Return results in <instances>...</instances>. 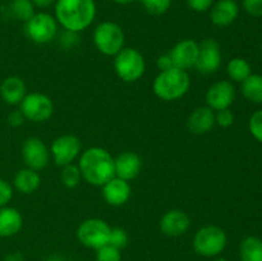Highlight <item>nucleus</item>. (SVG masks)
<instances>
[{
  "label": "nucleus",
  "instance_id": "aec40b11",
  "mask_svg": "<svg viewBox=\"0 0 262 261\" xmlns=\"http://www.w3.org/2000/svg\"><path fill=\"white\" fill-rule=\"evenodd\" d=\"M26 83L22 78L17 76L7 77L0 84V96L7 104H20L26 96Z\"/></svg>",
  "mask_w": 262,
  "mask_h": 261
},
{
  "label": "nucleus",
  "instance_id": "5701e85b",
  "mask_svg": "<svg viewBox=\"0 0 262 261\" xmlns=\"http://www.w3.org/2000/svg\"><path fill=\"white\" fill-rule=\"evenodd\" d=\"M241 261H262V240L258 237L245 238L239 246Z\"/></svg>",
  "mask_w": 262,
  "mask_h": 261
},
{
  "label": "nucleus",
  "instance_id": "9b49d317",
  "mask_svg": "<svg viewBox=\"0 0 262 261\" xmlns=\"http://www.w3.org/2000/svg\"><path fill=\"white\" fill-rule=\"evenodd\" d=\"M50 151L56 165L66 166L79 155L81 141L74 135H63L54 140Z\"/></svg>",
  "mask_w": 262,
  "mask_h": 261
},
{
  "label": "nucleus",
  "instance_id": "79ce46f5",
  "mask_svg": "<svg viewBox=\"0 0 262 261\" xmlns=\"http://www.w3.org/2000/svg\"><path fill=\"white\" fill-rule=\"evenodd\" d=\"M214 261H228V260H225V258H217V260H214Z\"/></svg>",
  "mask_w": 262,
  "mask_h": 261
},
{
  "label": "nucleus",
  "instance_id": "f03ea898",
  "mask_svg": "<svg viewBox=\"0 0 262 261\" xmlns=\"http://www.w3.org/2000/svg\"><path fill=\"white\" fill-rule=\"evenodd\" d=\"M79 170L84 181L92 186H104L115 177L113 156L105 148L91 147L79 159Z\"/></svg>",
  "mask_w": 262,
  "mask_h": 261
},
{
  "label": "nucleus",
  "instance_id": "a878e982",
  "mask_svg": "<svg viewBox=\"0 0 262 261\" xmlns=\"http://www.w3.org/2000/svg\"><path fill=\"white\" fill-rule=\"evenodd\" d=\"M9 13L20 22H27L35 14V5L31 0H12L9 3Z\"/></svg>",
  "mask_w": 262,
  "mask_h": 261
},
{
  "label": "nucleus",
  "instance_id": "4468645a",
  "mask_svg": "<svg viewBox=\"0 0 262 261\" xmlns=\"http://www.w3.org/2000/svg\"><path fill=\"white\" fill-rule=\"evenodd\" d=\"M200 46L193 40L179 41L176 46L170 50L169 56L171 59L174 68L187 71L196 64L199 58Z\"/></svg>",
  "mask_w": 262,
  "mask_h": 261
},
{
  "label": "nucleus",
  "instance_id": "f257e3e1",
  "mask_svg": "<svg viewBox=\"0 0 262 261\" xmlns=\"http://www.w3.org/2000/svg\"><path fill=\"white\" fill-rule=\"evenodd\" d=\"M96 17L95 0H56L55 19L67 31L81 32Z\"/></svg>",
  "mask_w": 262,
  "mask_h": 261
},
{
  "label": "nucleus",
  "instance_id": "4be33fe9",
  "mask_svg": "<svg viewBox=\"0 0 262 261\" xmlns=\"http://www.w3.org/2000/svg\"><path fill=\"white\" fill-rule=\"evenodd\" d=\"M40 182L41 178L37 171L33 170V169L26 168L15 174L13 183H14V187L20 193L28 194L35 192L40 187Z\"/></svg>",
  "mask_w": 262,
  "mask_h": 261
},
{
  "label": "nucleus",
  "instance_id": "20e7f679",
  "mask_svg": "<svg viewBox=\"0 0 262 261\" xmlns=\"http://www.w3.org/2000/svg\"><path fill=\"white\" fill-rule=\"evenodd\" d=\"M114 68L120 79L124 82H136L145 73V59L137 49H122L115 55Z\"/></svg>",
  "mask_w": 262,
  "mask_h": 261
},
{
  "label": "nucleus",
  "instance_id": "bb28decb",
  "mask_svg": "<svg viewBox=\"0 0 262 261\" xmlns=\"http://www.w3.org/2000/svg\"><path fill=\"white\" fill-rule=\"evenodd\" d=\"M82 178L81 170L77 165H73V164H68V165L63 166V170H61L60 179L61 183L64 184L68 188H74L79 184Z\"/></svg>",
  "mask_w": 262,
  "mask_h": 261
},
{
  "label": "nucleus",
  "instance_id": "6ab92c4d",
  "mask_svg": "<svg viewBox=\"0 0 262 261\" xmlns=\"http://www.w3.org/2000/svg\"><path fill=\"white\" fill-rule=\"evenodd\" d=\"M215 124V113L209 106H200L193 110L187 120V127L192 133L196 135H205Z\"/></svg>",
  "mask_w": 262,
  "mask_h": 261
},
{
  "label": "nucleus",
  "instance_id": "412c9836",
  "mask_svg": "<svg viewBox=\"0 0 262 261\" xmlns=\"http://www.w3.org/2000/svg\"><path fill=\"white\" fill-rule=\"evenodd\" d=\"M23 224L20 212L10 206L0 207V237H12L17 234Z\"/></svg>",
  "mask_w": 262,
  "mask_h": 261
},
{
  "label": "nucleus",
  "instance_id": "ddd939ff",
  "mask_svg": "<svg viewBox=\"0 0 262 261\" xmlns=\"http://www.w3.org/2000/svg\"><path fill=\"white\" fill-rule=\"evenodd\" d=\"M235 89L229 81H217L209 87L206 92L207 106L212 110L229 109L234 102Z\"/></svg>",
  "mask_w": 262,
  "mask_h": 261
},
{
  "label": "nucleus",
  "instance_id": "0eeeda50",
  "mask_svg": "<svg viewBox=\"0 0 262 261\" xmlns=\"http://www.w3.org/2000/svg\"><path fill=\"white\" fill-rule=\"evenodd\" d=\"M25 32L33 42L48 44L53 41L58 33V20L49 13H35L25 23Z\"/></svg>",
  "mask_w": 262,
  "mask_h": 261
},
{
  "label": "nucleus",
  "instance_id": "9d476101",
  "mask_svg": "<svg viewBox=\"0 0 262 261\" xmlns=\"http://www.w3.org/2000/svg\"><path fill=\"white\" fill-rule=\"evenodd\" d=\"M199 58L194 64L197 71L202 74H211L216 72L222 66V51L219 42L214 38H205L201 44H199Z\"/></svg>",
  "mask_w": 262,
  "mask_h": 261
},
{
  "label": "nucleus",
  "instance_id": "f3484780",
  "mask_svg": "<svg viewBox=\"0 0 262 261\" xmlns=\"http://www.w3.org/2000/svg\"><path fill=\"white\" fill-rule=\"evenodd\" d=\"M102 196L112 206H122L130 197L129 183L128 181L114 177L102 186Z\"/></svg>",
  "mask_w": 262,
  "mask_h": 261
},
{
  "label": "nucleus",
  "instance_id": "f704fd0d",
  "mask_svg": "<svg viewBox=\"0 0 262 261\" xmlns=\"http://www.w3.org/2000/svg\"><path fill=\"white\" fill-rule=\"evenodd\" d=\"M215 0H187V4L194 12H207V10L211 9V7L214 5Z\"/></svg>",
  "mask_w": 262,
  "mask_h": 261
},
{
  "label": "nucleus",
  "instance_id": "423d86ee",
  "mask_svg": "<svg viewBox=\"0 0 262 261\" xmlns=\"http://www.w3.org/2000/svg\"><path fill=\"white\" fill-rule=\"evenodd\" d=\"M95 46L105 55H117L124 45V33L119 25L102 22L94 31Z\"/></svg>",
  "mask_w": 262,
  "mask_h": 261
},
{
  "label": "nucleus",
  "instance_id": "37998d69",
  "mask_svg": "<svg viewBox=\"0 0 262 261\" xmlns=\"http://www.w3.org/2000/svg\"><path fill=\"white\" fill-rule=\"evenodd\" d=\"M261 50H262V46H261Z\"/></svg>",
  "mask_w": 262,
  "mask_h": 261
},
{
  "label": "nucleus",
  "instance_id": "c756f323",
  "mask_svg": "<svg viewBox=\"0 0 262 261\" xmlns=\"http://www.w3.org/2000/svg\"><path fill=\"white\" fill-rule=\"evenodd\" d=\"M96 251V261H122L120 251L113 246L106 245Z\"/></svg>",
  "mask_w": 262,
  "mask_h": 261
},
{
  "label": "nucleus",
  "instance_id": "b1692460",
  "mask_svg": "<svg viewBox=\"0 0 262 261\" xmlns=\"http://www.w3.org/2000/svg\"><path fill=\"white\" fill-rule=\"evenodd\" d=\"M242 94L248 101L255 104H262V76L251 74L242 82Z\"/></svg>",
  "mask_w": 262,
  "mask_h": 261
},
{
  "label": "nucleus",
  "instance_id": "ea45409f",
  "mask_svg": "<svg viewBox=\"0 0 262 261\" xmlns=\"http://www.w3.org/2000/svg\"><path fill=\"white\" fill-rule=\"evenodd\" d=\"M114 3H117V4H122V5H125V4H129V3H133L135 0H113Z\"/></svg>",
  "mask_w": 262,
  "mask_h": 261
},
{
  "label": "nucleus",
  "instance_id": "6e6552de",
  "mask_svg": "<svg viewBox=\"0 0 262 261\" xmlns=\"http://www.w3.org/2000/svg\"><path fill=\"white\" fill-rule=\"evenodd\" d=\"M110 232H112V228L105 220L94 217V219L84 220L79 225L77 230V237L79 242L86 247L99 250L109 243Z\"/></svg>",
  "mask_w": 262,
  "mask_h": 261
},
{
  "label": "nucleus",
  "instance_id": "f8f14e48",
  "mask_svg": "<svg viewBox=\"0 0 262 261\" xmlns=\"http://www.w3.org/2000/svg\"><path fill=\"white\" fill-rule=\"evenodd\" d=\"M22 156L26 165L33 170H41L49 164V150L37 137H30L22 146Z\"/></svg>",
  "mask_w": 262,
  "mask_h": 261
},
{
  "label": "nucleus",
  "instance_id": "393cba45",
  "mask_svg": "<svg viewBox=\"0 0 262 261\" xmlns=\"http://www.w3.org/2000/svg\"><path fill=\"white\" fill-rule=\"evenodd\" d=\"M228 76L235 82H241L242 83L248 76H251V66L246 59L243 58H233L232 60L228 63L227 67Z\"/></svg>",
  "mask_w": 262,
  "mask_h": 261
},
{
  "label": "nucleus",
  "instance_id": "473e14b6",
  "mask_svg": "<svg viewBox=\"0 0 262 261\" xmlns=\"http://www.w3.org/2000/svg\"><path fill=\"white\" fill-rule=\"evenodd\" d=\"M215 123L223 128H228L234 123V114L229 109H223L215 114Z\"/></svg>",
  "mask_w": 262,
  "mask_h": 261
},
{
  "label": "nucleus",
  "instance_id": "e433bc0d",
  "mask_svg": "<svg viewBox=\"0 0 262 261\" xmlns=\"http://www.w3.org/2000/svg\"><path fill=\"white\" fill-rule=\"evenodd\" d=\"M158 67L159 69H160V72L173 68V63H171V59L170 56H169V54L168 55L160 56V58L158 59Z\"/></svg>",
  "mask_w": 262,
  "mask_h": 261
},
{
  "label": "nucleus",
  "instance_id": "58836bf2",
  "mask_svg": "<svg viewBox=\"0 0 262 261\" xmlns=\"http://www.w3.org/2000/svg\"><path fill=\"white\" fill-rule=\"evenodd\" d=\"M4 261H25V256L20 252H12L5 256Z\"/></svg>",
  "mask_w": 262,
  "mask_h": 261
},
{
  "label": "nucleus",
  "instance_id": "c9c22d12",
  "mask_svg": "<svg viewBox=\"0 0 262 261\" xmlns=\"http://www.w3.org/2000/svg\"><path fill=\"white\" fill-rule=\"evenodd\" d=\"M25 120L26 118L20 110H14V112L10 113L9 117H8V123H9L12 127H20V125L25 123Z\"/></svg>",
  "mask_w": 262,
  "mask_h": 261
},
{
  "label": "nucleus",
  "instance_id": "cd10ccee",
  "mask_svg": "<svg viewBox=\"0 0 262 261\" xmlns=\"http://www.w3.org/2000/svg\"><path fill=\"white\" fill-rule=\"evenodd\" d=\"M146 12L151 15H161L171 7V0H141Z\"/></svg>",
  "mask_w": 262,
  "mask_h": 261
},
{
  "label": "nucleus",
  "instance_id": "39448f33",
  "mask_svg": "<svg viewBox=\"0 0 262 261\" xmlns=\"http://www.w3.org/2000/svg\"><path fill=\"white\" fill-rule=\"evenodd\" d=\"M227 246V234L217 225H206L197 230L193 238V248L199 255L212 257L223 252Z\"/></svg>",
  "mask_w": 262,
  "mask_h": 261
},
{
  "label": "nucleus",
  "instance_id": "4c0bfd02",
  "mask_svg": "<svg viewBox=\"0 0 262 261\" xmlns=\"http://www.w3.org/2000/svg\"><path fill=\"white\" fill-rule=\"evenodd\" d=\"M33 3V5L37 8H48L50 5L55 4L56 0H31Z\"/></svg>",
  "mask_w": 262,
  "mask_h": 261
},
{
  "label": "nucleus",
  "instance_id": "dca6fc26",
  "mask_svg": "<svg viewBox=\"0 0 262 261\" xmlns=\"http://www.w3.org/2000/svg\"><path fill=\"white\" fill-rule=\"evenodd\" d=\"M239 14V7L235 0H219L210 9V19L217 27L230 26Z\"/></svg>",
  "mask_w": 262,
  "mask_h": 261
},
{
  "label": "nucleus",
  "instance_id": "7ed1b4c3",
  "mask_svg": "<svg viewBox=\"0 0 262 261\" xmlns=\"http://www.w3.org/2000/svg\"><path fill=\"white\" fill-rule=\"evenodd\" d=\"M191 79L186 71L170 68L161 71L154 81V92L164 101H174L188 92Z\"/></svg>",
  "mask_w": 262,
  "mask_h": 261
},
{
  "label": "nucleus",
  "instance_id": "a19ab883",
  "mask_svg": "<svg viewBox=\"0 0 262 261\" xmlns=\"http://www.w3.org/2000/svg\"><path fill=\"white\" fill-rule=\"evenodd\" d=\"M48 261H61V260H59V258H50V260Z\"/></svg>",
  "mask_w": 262,
  "mask_h": 261
},
{
  "label": "nucleus",
  "instance_id": "a211bd4d",
  "mask_svg": "<svg viewBox=\"0 0 262 261\" xmlns=\"http://www.w3.org/2000/svg\"><path fill=\"white\" fill-rule=\"evenodd\" d=\"M114 165L115 177L124 179V181H132L140 174L142 160L137 154L125 151V153L118 155L117 159H114Z\"/></svg>",
  "mask_w": 262,
  "mask_h": 261
},
{
  "label": "nucleus",
  "instance_id": "7c9ffc66",
  "mask_svg": "<svg viewBox=\"0 0 262 261\" xmlns=\"http://www.w3.org/2000/svg\"><path fill=\"white\" fill-rule=\"evenodd\" d=\"M250 132L258 142L262 143V109L253 113L251 117L250 123H248Z\"/></svg>",
  "mask_w": 262,
  "mask_h": 261
},
{
  "label": "nucleus",
  "instance_id": "1a4fd4ad",
  "mask_svg": "<svg viewBox=\"0 0 262 261\" xmlns=\"http://www.w3.org/2000/svg\"><path fill=\"white\" fill-rule=\"evenodd\" d=\"M19 105V110L26 119L32 122H45L54 113V104L50 97L38 92L26 95Z\"/></svg>",
  "mask_w": 262,
  "mask_h": 261
},
{
  "label": "nucleus",
  "instance_id": "72a5a7b5",
  "mask_svg": "<svg viewBox=\"0 0 262 261\" xmlns=\"http://www.w3.org/2000/svg\"><path fill=\"white\" fill-rule=\"evenodd\" d=\"M13 197V188L7 181L0 178V207L7 206Z\"/></svg>",
  "mask_w": 262,
  "mask_h": 261
},
{
  "label": "nucleus",
  "instance_id": "c85d7f7f",
  "mask_svg": "<svg viewBox=\"0 0 262 261\" xmlns=\"http://www.w3.org/2000/svg\"><path fill=\"white\" fill-rule=\"evenodd\" d=\"M128 243V234L123 228H113L112 232H110V238L109 243L107 245L113 246L117 250H122L127 246Z\"/></svg>",
  "mask_w": 262,
  "mask_h": 261
},
{
  "label": "nucleus",
  "instance_id": "2f4dec72",
  "mask_svg": "<svg viewBox=\"0 0 262 261\" xmlns=\"http://www.w3.org/2000/svg\"><path fill=\"white\" fill-rule=\"evenodd\" d=\"M243 9L251 17H262V0H243Z\"/></svg>",
  "mask_w": 262,
  "mask_h": 261
},
{
  "label": "nucleus",
  "instance_id": "2eb2a0df",
  "mask_svg": "<svg viewBox=\"0 0 262 261\" xmlns=\"http://www.w3.org/2000/svg\"><path fill=\"white\" fill-rule=\"evenodd\" d=\"M191 219L182 210H169L160 220V229L169 237H179L188 230Z\"/></svg>",
  "mask_w": 262,
  "mask_h": 261
}]
</instances>
